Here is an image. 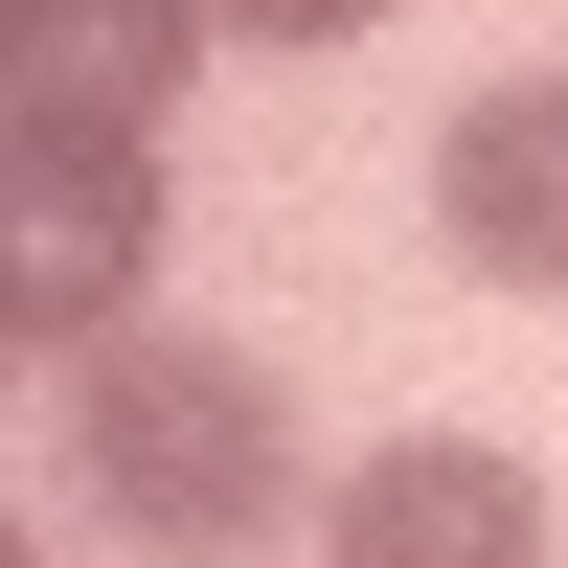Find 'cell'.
Returning <instances> with one entry per match:
<instances>
[{
  "label": "cell",
  "mask_w": 568,
  "mask_h": 568,
  "mask_svg": "<svg viewBox=\"0 0 568 568\" xmlns=\"http://www.w3.org/2000/svg\"><path fill=\"white\" fill-rule=\"evenodd\" d=\"M318 568H546V478L500 433H387L318 478Z\"/></svg>",
  "instance_id": "3"
},
{
  "label": "cell",
  "mask_w": 568,
  "mask_h": 568,
  "mask_svg": "<svg viewBox=\"0 0 568 568\" xmlns=\"http://www.w3.org/2000/svg\"><path fill=\"white\" fill-rule=\"evenodd\" d=\"M205 0H0V114H114V136H160L182 91H205Z\"/></svg>",
  "instance_id": "5"
},
{
  "label": "cell",
  "mask_w": 568,
  "mask_h": 568,
  "mask_svg": "<svg viewBox=\"0 0 568 568\" xmlns=\"http://www.w3.org/2000/svg\"><path fill=\"white\" fill-rule=\"evenodd\" d=\"M433 251L478 273V296H568V69L455 91V136H433Z\"/></svg>",
  "instance_id": "4"
},
{
  "label": "cell",
  "mask_w": 568,
  "mask_h": 568,
  "mask_svg": "<svg viewBox=\"0 0 568 568\" xmlns=\"http://www.w3.org/2000/svg\"><path fill=\"white\" fill-rule=\"evenodd\" d=\"M136 273H160V136L0 114V342L69 387L91 342H136Z\"/></svg>",
  "instance_id": "2"
},
{
  "label": "cell",
  "mask_w": 568,
  "mask_h": 568,
  "mask_svg": "<svg viewBox=\"0 0 568 568\" xmlns=\"http://www.w3.org/2000/svg\"><path fill=\"white\" fill-rule=\"evenodd\" d=\"M205 23H227V45H364L387 0H205Z\"/></svg>",
  "instance_id": "6"
},
{
  "label": "cell",
  "mask_w": 568,
  "mask_h": 568,
  "mask_svg": "<svg viewBox=\"0 0 568 568\" xmlns=\"http://www.w3.org/2000/svg\"><path fill=\"white\" fill-rule=\"evenodd\" d=\"M45 409H69L91 524H114V546H160V568H251L273 524H296V387H273L251 342H205V318L91 342Z\"/></svg>",
  "instance_id": "1"
}]
</instances>
